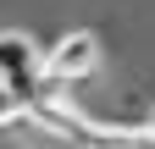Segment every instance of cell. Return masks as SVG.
Segmentation results:
<instances>
[{
	"instance_id": "6da1fadb",
	"label": "cell",
	"mask_w": 155,
	"mask_h": 149,
	"mask_svg": "<svg viewBox=\"0 0 155 149\" xmlns=\"http://www.w3.org/2000/svg\"><path fill=\"white\" fill-rule=\"evenodd\" d=\"M0 83L22 105H33L39 83H45V50H39L28 33H0Z\"/></svg>"
},
{
	"instance_id": "7a4b0ae2",
	"label": "cell",
	"mask_w": 155,
	"mask_h": 149,
	"mask_svg": "<svg viewBox=\"0 0 155 149\" xmlns=\"http://www.w3.org/2000/svg\"><path fill=\"white\" fill-rule=\"evenodd\" d=\"M100 66V39H94V33H61V39L50 44V55H45V78H55V83H83L89 72Z\"/></svg>"
},
{
	"instance_id": "3957f363",
	"label": "cell",
	"mask_w": 155,
	"mask_h": 149,
	"mask_svg": "<svg viewBox=\"0 0 155 149\" xmlns=\"http://www.w3.org/2000/svg\"><path fill=\"white\" fill-rule=\"evenodd\" d=\"M78 149H155V127H100V122H89Z\"/></svg>"
},
{
	"instance_id": "277c9868",
	"label": "cell",
	"mask_w": 155,
	"mask_h": 149,
	"mask_svg": "<svg viewBox=\"0 0 155 149\" xmlns=\"http://www.w3.org/2000/svg\"><path fill=\"white\" fill-rule=\"evenodd\" d=\"M22 116H28V105L17 100V94H11L6 83H0V133H6V127H17V122H22Z\"/></svg>"
}]
</instances>
